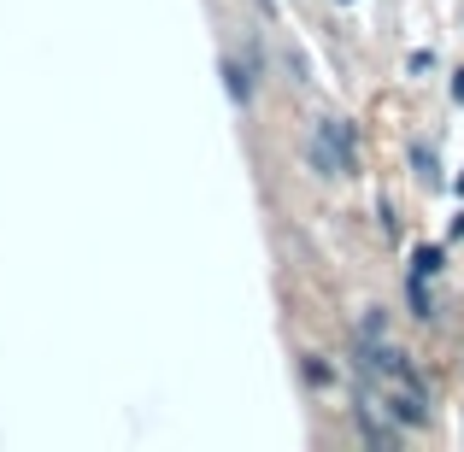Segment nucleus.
<instances>
[{"label":"nucleus","instance_id":"obj_1","mask_svg":"<svg viewBox=\"0 0 464 452\" xmlns=\"http://www.w3.org/2000/svg\"><path fill=\"white\" fill-rule=\"evenodd\" d=\"M306 153H312L317 177H353V170H359V136H353L347 118H324Z\"/></svg>","mask_w":464,"mask_h":452},{"label":"nucleus","instance_id":"obj_2","mask_svg":"<svg viewBox=\"0 0 464 452\" xmlns=\"http://www.w3.org/2000/svg\"><path fill=\"white\" fill-rule=\"evenodd\" d=\"M382 411L400 423V429H423V423H430V394H423V382H388L382 388Z\"/></svg>","mask_w":464,"mask_h":452},{"label":"nucleus","instance_id":"obj_3","mask_svg":"<svg viewBox=\"0 0 464 452\" xmlns=\"http://www.w3.org/2000/svg\"><path fill=\"white\" fill-rule=\"evenodd\" d=\"M224 77H229V101H236V106H247V101H253V77H247V65L224 59Z\"/></svg>","mask_w":464,"mask_h":452},{"label":"nucleus","instance_id":"obj_4","mask_svg":"<svg viewBox=\"0 0 464 452\" xmlns=\"http://www.w3.org/2000/svg\"><path fill=\"white\" fill-rule=\"evenodd\" d=\"M441 259H447V253H441V247H430V241H423V247L411 253V276H435V271H441Z\"/></svg>","mask_w":464,"mask_h":452},{"label":"nucleus","instance_id":"obj_5","mask_svg":"<svg viewBox=\"0 0 464 452\" xmlns=\"http://www.w3.org/2000/svg\"><path fill=\"white\" fill-rule=\"evenodd\" d=\"M406 300H411V312H418L423 323H430V317H435V305H430V294H423V276H411V283H406Z\"/></svg>","mask_w":464,"mask_h":452},{"label":"nucleus","instance_id":"obj_6","mask_svg":"<svg viewBox=\"0 0 464 452\" xmlns=\"http://www.w3.org/2000/svg\"><path fill=\"white\" fill-rule=\"evenodd\" d=\"M411 165H418V182H441V170H435V153H423V148H411Z\"/></svg>","mask_w":464,"mask_h":452},{"label":"nucleus","instance_id":"obj_7","mask_svg":"<svg viewBox=\"0 0 464 452\" xmlns=\"http://www.w3.org/2000/svg\"><path fill=\"white\" fill-rule=\"evenodd\" d=\"M388 335V312H364V323H359V341H382Z\"/></svg>","mask_w":464,"mask_h":452},{"label":"nucleus","instance_id":"obj_8","mask_svg":"<svg viewBox=\"0 0 464 452\" xmlns=\"http://www.w3.org/2000/svg\"><path fill=\"white\" fill-rule=\"evenodd\" d=\"M453 101L464 106V71H459V77H453Z\"/></svg>","mask_w":464,"mask_h":452},{"label":"nucleus","instance_id":"obj_9","mask_svg":"<svg viewBox=\"0 0 464 452\" xmlns=\"http://www.w3.org/2000/svg\"><path fill=\"white\" fill-rule=\"evenodd\" d=\"M459 194H464V177H459Z\"/></svg>","mask_w":464,"mask_h":452}]
</instances>
